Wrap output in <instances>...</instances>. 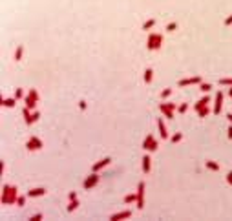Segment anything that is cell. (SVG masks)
Here are the masks:
<instances>
[{
    "instance_id": "cell-1",
    "label": "cell",
    "mask_w": 232,
    "mask_h": 221,
    "mask_svg": "<svg viewBox=\"0 0 232 221\" xmlns=\"http://www.w3.org/2000/svg\"><path fill=\"white\" fill-rule=\"evenodd\" d=\"M18 199V188L15 187V185H4L2 187V205H13V203H17Z\"/></svg>"
},
{
    "instance_id": "cell-2",
    "label": "cell",
    "mask_w": 232,
    "mask_h": 221,
    "mask_svg": "<svg viewBox=\"0 0 232 221\" xmlns=\"http://www.w3.org/2000/svg\"><path fill=\"white\" fill-rule=\"evenodd\" d=\"M161 44H163V35H159V33H150L148 35V40H146V48L150 51H156L161 48Z\"/></svg>"
},
{
    "instance_id": "cell-3",
    "label": "cell",
    "mask_w": 232,
    "mask_h": 221,
    "mask_svg": "<svg viewBox=\"0 0 232 221\" xmlns=\"http://www.w3.org/2000/svg\"><path fill=\"white\" fill-rule=\"evenodd\" d=\"M99 174L97 172H92L88 177L84 179V183H82V187H84V190H90V188H93V187H97L99 185Z\"/></svg>"
},
{
    "instance_id": "cell-4",
    "label": "cell",
    "mask_w": 232,
    "mask_h": 221,
    "mask_svg": "<svg viewBox=\"0 0 232 221\" xmlns=\"http://www.w3.org/2000/svg\"><path fill=\"white\" fill-rule=\"evenodd\" d=\"M145 188H146L145 181H139V185H137V201H135L139 210H143V207H145Z\"/></svg>"
},
{
    "instance_id": "cell-5",
    "label": "cell",
    "mask_w": 232,
    "mask_h": 221,
    "mask_svg": "<svg viewBox=\"0 0 232 221\" xmlns=\"http://www.w3.org/2000/svg\"><path fill=\"white\" fill-rule=\"evenodd\" d=\"M44 146V143H42V139L40 137H37V135H33L28 143H26V148L29 150V152H35V150H40V148Z\"/></svg>"
},
{
    "instance_id": "cell-6",
    "label": "cell",
    "mask_w": 232,
    "mask_h": 221,
    "mask_svg": "<svg viewBox=\"0 0 232 221\" xmlns=\"http://www.w3.org/2000/svg\"><path fill=\"white\" fill-rule=\"evenodd\" d=\"M221 108H223V92H216V101H214L212 112H214L216 115H219V113H221Z\"/></svg>"
},
{
    "instance_id": "cell-7",
    "label": "cell",
    "mask_w": 232,
    "mask_h": 221,
    "mask_svg": "<svg viewBox=\"0 0 232 221\" xmlns=\"http://www.w3.org/2000/svg\"><path fill=\"white\" fill-rule=\"evenodd\" d=\"M203 81H201L199 75H196V77H188V79H181L179 82H177V86H181V88H185V86H192V84H201Z\"/></svg>"
},
{
    "instance_id": "cell-8",
    "label": "cell",
    "mask_w": 232,
    "mask_h": 221,
    "mask_svg": "<svg viewBox=\"0 0 232 221\" xmlns=\"http://www.w3.org/2000/svg\"><path fill=\"white\" fill-rule=\"evenodd\" d=\"M110 163H112V157H104V159H101V161H97L93 166H92V172H99V170L106 168V166H108Z\"/></svg>"
},
{
    "instance_id": "cell-9",
    "label": "cell",
    "mask_w": 232,
    "mask_h": 221,
    "mask_svg": "<svg viewBox=\"0 0 232 221\" xmlns=\"http://www.w3.org/2000/svg\"><path fill=\"white\" fill-rule=\"evenodd\" d=\"M128 218H132V210H123L117 212V214H112L110 221H121V219H128Z\"/></svg>"
},
{
    "instance_id": "cell-10",
    "label": "cell",
    "mask_w": 232,
    "mask_h": 221,
    "mask_svg": "<svg viewBox=\"0 0 232 221\" xmlns=\"http://www.w3.org/2000/svg\"><path fill=\"white\" fill-rule=\"evenodd\" d=\"M157 128H159V135H161V139H168V130H166L165 121H163L161 117L157 119Z\"/></svg>"
},
{
    "instance_id": "cell-11",
    "label": "cell",
    "mask_w": 232,
    "mask_h": 221,
    "mask_svg": "<svg viewBox=\"0 0 232 221\" xmlns=\"http://www.w3.org/2000/svg\"><path fill=\"white\" fill-rule=\"evenodd\" d=\"M37 104H39V101H37V99H33L31 95H26V97H24V106H26V108L35 110V108H37Z\"/></svg>"
},
{
    "instance_id": "cell-12",
    "label": "cell",
    "mask_w": 232,
    "mask_h": 221,
    "mask_svg": "<svg viewBox=\"0 0 232 221\" xmlns=\"http://www.w3.org/2000/svg\"><path fill=\"white\" fill-rule=\"evenodd\" d=\"M22 115H24V121H26V124H28V126L33 124V110H29V108H26V106H24Z\"/></svg>"
},
{
    "instance_id": "cell-13",
    "label": "cell",
    "mask_w": 232,
    "mask_h": 221,
    "mask_svg": "<svg viewBox=\"0 0 232 221\" xmlns=\"http://www.w3.org/2000/svg\"><path fill=\"white\" fill-rule=\"evenodd\" d=\"M141 166H143V172L148 174L150 168H152V157H150V155H143V163H141Z\"/></svg>"
},
{
    "instance_id": "cell-14",
    "label": "cell",
    "mask_w": 232,
    "mask_h": 221,
    "mask_svg": "<svg viewBox=\"0 0 232 221\" xmlns=\"http://www.w3.org/2000/svg\"><path fill=\"white\" fill-rule=\"evenodd\" d=\"M210 101H212V99L208 97V95H205V97H201L199 101H198V103L194 104V108H196V112H198V110H201L203 106H208V103H210Z\"/></svg>"
},
{
    "instance_id": "cell-15",
    "label": "cell",
    "mask_w": 232,
    "mask_h": 221,
    "mask_svg": "<svg viewBox=\"0 0 232 221\" xmlns=\"http://www.w3.org/2000/svg\"><path fill=\"white\" fill-rule=\"evenodd\" d=\"M46 194V188L44 187H39V188H31L28 192V197H39V196H44Z\"/></svg>"
},
{
    "instance_id": "cell-16",
    "label": "cell",
    "mask_w": 232,
    "mask_h": 221,
    "mask_svg": "<svg viewBox=\"0 0 232 221\" xmlns=\"http://www.w3.org/2000/svg\"><path fill=\"white\" fill-rule=\"evenodd\" d=\"M159 110H161V113L166 117V119H174V112H172V110H168L165 103H161V104H159Z\"/></svg>"
},
{
    "instance_id": "cell-17",
    "label": "cell",
    "mask_w": 232,
    "mask_h": 221,
    "mask_svg": "<svg viewBox=\"0 0 232 221\" xmlns=\"http://www.w3.org/2000/svg\"><path fill=\"white\" fill-rule=\"evenodd\" d=\"M152 79H154V70H152V68H146V70H145V75H143V81H145L146 84H150Z\"/></svg>"
},
{
    "instance_id": "cell-18",
    "label": "cell",
    "mask_w": 232,
    "mask_h": 221,
    "mask_svg": "<svg viewBox=\"0 0 232 221\" xmlns=\"http://www.w3.org/2000/svg\"><path fill=\"white\" fill-rule=\"evenodd\" d=\"M15 104H17V99H15V97H11V99H4V101H2V106H4V108H13Z\"/></svg>"
},
{
    "instance_id": "cell-19",
    "label": "cell",
    "mask_w": 232,
    "mask_h": 221,
    "mask_svg": "<svg viewBox=\"0 0 232 221\" xmlns=\"http://www.w3.org/2000/svg\"><path fill=\"white\" fill-rule=\"evenodd\" d=\"M154 26H156V18H150V20H146L143 24V31H150Z\"/></svg>"
},
{
    "instance_id": "cell-20",
    "label": "cell",
    "mask_w": 232,
    "mask_h": 221,
    "mask_svg": "<svg viewBox=\"0 0 232 221\" xmlns=\"http://www.w3.org/2000/svg\"><path fill=\"white\" fill-rule=\"evenodd\" d=\"M77 208H79V199L70 201V203H68V207H66V210H68V212H73V210H77Z\"/></svg>"
},
{
    "instance_id": "cell-21",
    "label": "cell",
    "mask_w": 232,
    "mask_h": 221,
    "mask_svg": "<svg viewBox=\"0 0 232 221\" xmlns=\"http://www.w3.org/2000/svg\"><path fill=\"white\" fill-rule=\"evenodd\" d=\"M154 139H156V137L152 135V134H148V135L145 137V141H143V150H148V146H150V143H152Z\"/></svg>"
},
{
    "instance_id": "cell-22",
    "label": "cell",
    "mask_w": 232,
    "mask_h": 221,
    "mask_svg": "<svg viewBox=\"0 0 232 221\" xmlns=\"http://www.w3.org/2000/svg\"><path fill=\"white\" fill-rule=\"evenodd\" d=\"M205 165H207V168L212 170V172H218V170H219V165H218L216 161H207Z\"/></svg>"
},
{
    "instance_id": "cell-23",
    "label": "cell",
    "mask_w": 232,
    "mask_h": 221,
    "mask_svg": "<svg viewBox=\"0 0 232 221\" xmlns=\"http://www.w3.org/2000/svg\"><path fill=\"white\" fill-rule=\"evenodd\" d=\"M123 201H124L126 205H128V203H134V201H137V192H135V194H128V196H124V199H123Z\"/></svg>"
},
{
    "instance_id": "cell-24",
    "label": "cell",
    "mask_w": 232,
    "mask_h": 221,
    "mask_svg": "<svg viewBox=\"0 0 232 221\" xmlns=\"http://www.w3.org/2000/svg\"><path fill=\"white\" fill-rule=\"evenodd\" d=\"M208 113H210V108H208V106H203L201 110H198V115H199L201 119H203V117H207Z\"/></svg>"
},
{
    "instance_id": "cell-25",
    "label": "cell",
    "mask_w": 232,
    "mask_h": 221,
    "mask_svg": "<svg viewBox=\"0 0 232 221\" xmlns=\"http://www.w3.org/2000/svg\"><path fill=\"white\" fill-rule=\"evenodd\" d=\"M181 139H183V134H181V132H177V134H174V135H172L170 143H172V145H177V143H179Z\"/></svg>"
},
{
    "instance_id": "cell-26",
    "label": "cell",
    "mask_w": 232,
    "mask_h": 221,
    "mask_svg": "<svg viewBox=\"0 0 232 221\" xmlns=\"http://www.w3.org/2000/svg\"><path fill=\"white\" fill-rule=\"evenodd\" d=\"M199 90L203 92V93H208V92L212 90V84H208V82H201V84H199Z\"/></svg>"
},
{
    "instance_id": "cell-27",
    "label": "cell",
    "mask_w": 232,
    "mask_h": 221,
    "mask_svg": "<svg viewBox=\"0 0 232 221\" xmlns=\"http://www.w3.org/2000/svg\"><path fill=\"white\" fill-rule=\"evenodd\" d=\"M22 53H24V46H18V48H17V51H15V61H20Z\"/></svg>"
},
{
    "instance_id": "cell-28",
    "label": "cell",
    "mask_w": 232,
    "mask_h": 221,
    "mask_svg": "<svg viewBox=\"0 0 232 221\" xmlns=\"http://www.w3.org/2000/svg\"><path fill=\"white\" fill-rule=\"evenodd\" d=\"M157 148H159V143L154 139V141L150 143V146H148V152H157Z\"/></svg>"
},
{
    "instance_id": "cell-29",
    "label": "cell",
    "mask_w": 232,
    "mask_h": 221,
    "mask_svg": "<svg viewBox=\"0 0 232 221\" xmlns=\"http://www.w3.org/2000/svg\"><path fill=\"white\" fill-rule=\"evenodd\" d=\"M24 97H26V95H24V90H22V88H17V90H15V99L18 101V99H24Z\"/></svg>"
},
{
    "instance_id": "cell-30",
    "label": "cell",
    "mask_w": 232,
    "mask_h": 221,
    "mask_svg": "<svg viewBox=\"0 0 232 221\" xmlns=\"http://www.w3.org/2000/svg\"><path fill=\"white\" fill-rule=\"evenodd\" d=\"M170 95H172V88H165V90L161 92V99H168Z\"/></svg>"
},
{
    "instance_id": "cell-31",
    "label": "cell",
    "mask_w": 232,
    "mask_h": 221,
    "mask_svg": "<svg viewBox=\"0 0 232 221\" xmlns=\"http://www.w3.org/2000/svg\"><path fill=\"white\" fill-rule=\"evenodd\" d=\"M219 84H223V86H232V77H225V79H219Z\"/></svg>"
},
{
    "instance_id": "cell-32",
    "label": "cell",
    "mask_w": 232,
    "mask_h": 221,
    "mask_svg": "<svg viewBox=\"0 0 232 221\" xmlns=\"http://www.w3.org/2000/svg\"><path fill=\"white\" fill-rule=\"evenodd\" d=\"M165 29H166V31H176V29H177V24H176V22H170V24H166V28H165Z\"/></svg>"
},
{
    "instance_id": "cell-33",
    "label": "cell",
    "mask_w": 232,
    "mask_h": 221,
    "mask_svg": "<svg viewBox=\"0 0 232 221\" xmlns=\"http://www.w3.org/2000/svg\"><path fill=\"white\" fill-rule=\"evenodd\" d=\"M187 110H188V104H187V103H183V104L177 106V112H179V113H187Z\"/></svg>"
},
{
    "instance_id": "cell-34",
    "label": "cell",
    "mask_w": 232,
    "mask_h": 221,
    "mask_svg": "<svg viewBox=\"0 0 232 221\" xmlns=\"http://www.w3.org/2000/svg\"><path fill=\"white\" fill-rule=\"evenodd\" d=\"M28 95H31L33 99H37V101H39V92H37V90H35V88H31V90H29V92H28Z\"/></svg>"
},
{
    "instance_id": "cell-35",
    "label": "cell",
    "mask_w": 232,
    "mask_h": 221,
    "mask_svg": "<svg viewBox=\"0 0 232 221\" xmlns=\"http://www.w3.org/2000/svg\"><path fill=\"white\" fill-rule=\"evenodd\" d=\"M42 218H44L42 214H33L31 218H29V221H40Z\"/></svg>"
},
{
    "instance_id": "cell-36",
    "label": "cell",
    "mask_w": 232,
    "mask_h": 221,
    "mask_svg": "<svg viewBox=\"0 0 232 221\" xmlns=\"http://www.w3.org/2000/svg\"><path fill=\"white\" fill-rule=\"evenodd\" d=\"M39 119H40V112L39 110H33V123H37Z\"/></svg>"
},
{
    "instance_id": "cell-37",
    "label": "cell",
    "mask_w": 232,
    "mask_h": 221,
    "mask_svg": "<svg viewBox=\"0 0 232 221\" xmlns=\"http://www.w3.org/2000/svg\"><path fill=\"white\" fill-rule=\"evenodd\" d=\"M17 205H18V207H24V205H26V197H24V196H18V199H17Z\"/></svg>"
},
{
    "instance_id": "cell-38",
    "label": "cell",
    "mask_w": 232,
    "mask_h": 221,
    "mask_svg": "<svg viewBox=\"0 0 232 221\" xmlns=\"http://www.w3.org/2000/svg\"><path fill=\"white\" fill-rule=\"evenodd\" d=\"M165 104H166V108H168V110H172V112H176V110H177V106L174 104V103H165Z\"/></svg>"
},
{
    "instance_id": "cell-39",
    "label": "cell",
    "mask_w": 232,
    "mask_h": 221,
    "mask_svg": "<svg viewBox=\"0 0 232 221\" xmlns=\"http://www.w3.org/2000/svg\"><path fill=\"white\" fill-rule=\"evenodd\" d=\"M79 108H81V110H86V108H88L86 101H79Z\"/></svg>"
},
{
    "instance_id": "cell-40",
    "label": "cell",
    "mask_w": 232,
    "mask_h": 221,
    "mask_svg": "<svg viewBox=\"0 0 232 221\" xmlns=\"http://www.w3.org/2000/svg\"><path fill=\"white\" fill-rule=\"evenodd\" d=\"M227 183H229V185L232 187V170L229 172V174H227Z\"/></svg>"
},
{
    "instance_id": "cell-41",
    "label": "cell",
    "mask_w": 232,
    "mask_h": 221,
    "mask_svg": "<svg viewBox=\"0 0 232 221\" xmlns=\"http://www.w3.org/2000/svg\"><path fill=\"white\" fill-rule=\"evenodd\" d=\"M68 199H70V201L77 199V194H75V192H70V194H68Z\"/></svg>"
},
{
    "instance_id": "cell-42",
    "label": "cell",
    "mask_w": 232,
    "mask_h": 221,
    "mask_svg": "<svg viewBox=\"0 0 232 221\" xmlns=\"http://www.w3.org/2000/svg\"><path fill=\"white\" fill-rule=\"evenodd\" d=\"M232 24V15L230 17H227V18H225V26H230Z\"/></svg>"
},
{
    "instance_id": "cell-43",
    "label": "cell",
    "mask_w": 232,
    "mask_h": 221,
    "mask_svg": "<svg viewBox=\"0 0 232 221\" xmlns=\"http://www.w3.org/2000/svg\"><path fill=\"white\" fill-rule=\"evenodd\" d=\"M227 135H229V139H232V124L229 126V130H227Z\"/></svg>"
},
{
    "instance_id": "cell-44",
    "label": "cell",
    "mask_w": 232,
    "mask_h": 221,
    "mask_svg": "<svg viewBox=\"0 0 232 221\" xmlns=\"http://www.w3.org/2000/svg\"><path fill=\"white\" fill-rule=\"evenodd\" d=\"M227 95H229V97H232V86H229V92H227Z\"/></svg>"
},
{
    "instance_id": "cell-45",
    "label": "cell",
    "mask_w": 232,
    "mask_h": 221,
    "mask_svg": "<svg viewBox=\"0 0 232 221\" xmlns=\"http://www.w3.org/2000/svg\"><path fill=\"white\" fill-rule=\"evenodd\" d=\"M227 119H229V123L232 124V113H227Z\"/></svg>"
}]
</instances>
